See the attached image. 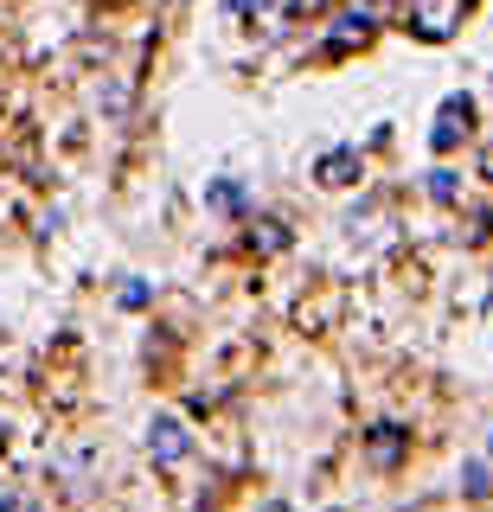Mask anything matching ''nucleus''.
I'll list each match as a JSON object with an SVG mask.
<instances>
[{
    "mask_svg": "<svg viewBox=\"0 0 493 512\" xmlns=\"http://www.w3.org/2000/svg\"><path fill=\"white\" fill-rule=\"evenodd\" d=\"M263 512H289V506H282V500H276V506H263Z\"/></svg>",
    "mask_w": 493,
    "mask_h": 512,
    "instance_id": "nucleus-9",
    "label": "nucleus"
},
{
    "mask_svg": "<svg viewBox=\"0 0 493 512\" xmlns=\"http://www.w3.org/2000/svg\"><path fill=\"white\" fill-rule=\"evenodd\" d=\"M468 116H474V103L468 96H449V103H442V122H436V148H455V135H468Z\"/></svg>",
    "mask_w": 493,
    "mask_h": 512,
    "instance_id": "nucleus-3",
    "label": "nucleus"
},
{
    "mask_svg": "<svg viewBox=\"0 0 493 512\" xmlns=\"http://www.w3.org/2000/svg\"><path fill=\"white\" fill-rule=\"evenodd\" d=\"M353 180H359V154L353 148H333L321 160V186H353Z\"/></svg>",
    "mask_w": 493,
    "mask_h": 512,
    "instance_id": "nucleus-4",
    "label": "nucleus"
},
{
    "mask_svg": "<svg viewBox=\"0 0 493 512\" xmlns=\"http://www.w3.org/2000/svg\"><path fill=\"white\" fill-rule=\"evenodd\" d=\"M455 20H461V0H423V7H417V32H423V39L455 32Z\"/></svg>",
    "mask_w": 493,
    "mask_h": 512,
    "instance_id": "nucleus-2",
    "label": "nucleus"
},
{
    "mask_svg": "<svg viewBox=\"0 0 493 512\" xmlns=\"http://www.w3.org/2000/svg\"><path fill=\"white\" fill-rule=\"evenodd\" d=\"M212 205H218V212H237L244 199H237V186H212Z\"/></svg>",
    "mask_w": 493,
    "mask_h": 512,
    "instance_id": "nucleus-7",
    "label": "nucleus"
},
{
    "mask_svg": "<svg viewBox=\"0 0 493 512\" xmlns=\"http://www.w3.org/2000/svg\"><path fill=\"white\" fill-rule=\"evenodd\" d=\"M481 173H487V180H493V148H487V160H481Z\"/></svg>",
    "mask_w": 493,
    "mask_h": 512,
    "instance_id": "nucleus-8",
    "label": "nucleus"
},
{
    "mask_svg": "<svg viewBox=\"0 0 493 512\" xmlns=\"http://www.w3.org/2000/svg\"><path fill=\"white\" fill-rule=\"evenodd\" d=\"M148 448H154V461H180L186 448H193V436H186L173 416H154V429H148Z\"/></svg>",
    "mask_w": 493,
    "mask_h": 512,
    "instance_id": "nucleus-1",
    "label": "nucleus"
},
{
    "mask_svg": "<svg viewBox=\"0 0 493 512\" xmlns=\"http://www.w3.org/2000/svg\"><path fill=\"white\" fill-rule=\"evenodd\" d=\"M397 448H404V436H397V429L385 423V429H378V436H372V461H391Z\"/></svg>",
    "mask_w": 493,
    "mask_h": 512,
    "instance_id": "nucleus-5",
    "label": "nucleus"
},
{
    "mask_svg": "<svg viewBox=\"0 0 493 512\" xmlns=\"http://www.w3.org/2000/svg\"><path fill=\"white\" fill-rule=\"evenodd\" d=\"M429 192H436V199H442V205H449V199H455V180H449V173H442V167H436V173H429Z\"/></svg>",
    "mask_w": 493,
    "mask_h": 512,
    "instance_id": "nucleus-6",
    "label": "nucleus"
}]
</instances>
